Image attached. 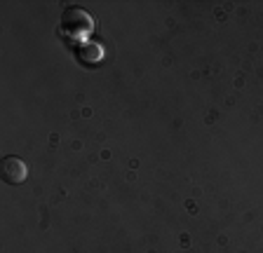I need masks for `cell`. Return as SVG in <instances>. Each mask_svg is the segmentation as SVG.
Returning <instances> with one entry per match:
<instances>
[{
	"label": "cell",
	"instance_id": "6da1fadb",
	"mask_svg": "<svg viewBox=\"0 0 263 253\" xmlns=\"http://www.w3.org/2000/svg\"><path fill=\"white\" fill-rule=\"evenodd\" d=\"M59 31L68 40H82L85 35H89L94 31V19L89 17L87 10H82V7H78V5H71L61 12Z\"/></svg>",
	"mask_w": 263,
	"mask_h": 253
},
{
	"label": "cell",
	"instance_id": "7a4b0ae2",
	"mask_svg": "<svg viewBox=\"0 0 263 253\" xmlns=\"http://www.w3.org/2000/svg\"><path fill=\"white\" fill-rule=\"evenodd\" d=\"M0 176H3V181H5L7 185H22V183L28 178L26 162H24L22 157L10 155V157H5L3 164H0Z\"/></svg>",
	"mask_w": 263,
	"mask_h": 253
},
{
	"label": "cell",
	"instance_id": "3957f363",
	"mask_svg": "<svg viewBox=\"0 0 263 253\" xmlns=\"http://www.w3.org/2000/svg\"><path fill=\"white\" fill-rule=\"evenodd\" d=\"M76 56L82 66H97L99 61L104 59V47L99 43H78Z\"/></svg>",
	"mask_w": 263,
	"mask_h": 253
}]
</instances>
